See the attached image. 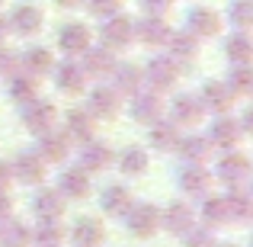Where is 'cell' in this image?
<instances>
[{
  "mask_svg": "<svg viewBox=\"0 0 253 247\" xmlns=\"http://www.w3.org/2000/svg\"><path fill=\"white\" fill-rule=\"evenodd\" d=\"M19 122L26 125V132H32V135H42V132L55 129L58 122V106L51 103V99H29V103L19 106Z\"/></svg>",
  "mask_w": 253,
  "mask_h": 247,
  "instance_id": "6da1fadb",
  "label": "cell"
},
{
  "mask_svg": "<svg viewBox=\"0 0 253 247\" xmlns=\"http://www.w3.org/2000/svg\"><path fill=\"white\" fill-rule=\"evenodd\" d=\"M128 112L135 122L141 125H154L167 116V106H164V97L151 87H141L138 93H131V103H128Z\"/></svg>",
  "mask_w": 253,
  "mask_h": 247,
  "instance_id": "7a4b0ae2",
  "label": "cell"
},
{
  "mask_svg": "<svg viewBox=\"0 0 253 247\" xmlns=\"http://www.w3.org/2000/svg\"><path fill=\"white\" fill-rule=\"evenodd\" d=\"M135 42V19H128L125 13H116V16L103 19L99 26V45H106L109 51H122Z\"/></svg>",
  "mask_w": 253,
  "mask_h": 247,
  "instance_id": "3957f363",
  "label": "cell"
},
{
  "mask_svg": "<svg viewBox=\"0 0 253 247\" xmlns=\"http://www.w3.org/2000/svg\"><path fill=\"white\" fill-rule=\"evenodd\" d=\"M122 222L135 238H151L154 231H161V209L151 202H131V209L122 215Z\"/></svg>",
  "mask_w": 253,
  "mask_h": 247,
  "instance_id": "277c9868",
  "label": "cell"
},
{
  "mask_svg": "<svg viewBox=\"0 0 253 247\" xmlns=\"http://www.w3.org/2000/svg\"><path fill=\"white\" fill-rule=\"evenodd\" d=\"M144 81H148L151 90H157V93H164V90H170V87H176L179 81V61H173L170 55H154L148 64H144Z\"/></svg>",
  "mask_w": 253,
  "mask_h": 247,
  "instance_id": "5b68a950",
  "label": "cell"
},
{
  "mask_svg": "<svg viewBox=\"0 0 253 247\" xmlns=\"http://www.w3.org/2000/svg\"><path fill=\"white\" fill-rule=\"evenodd\" d=\"M176 183L186 196H196V199H205L215 186V173L209 170L205 164H183L176 173Z\"/></svg>",
  "mask_w": 253,
  "mask_h": 247,
  "instance_id": "8992f818",
  "label": "cell"
},
{
  "mask_svg": "<svg viewBox=\"0 0 253 247\" xmlns=\"http://www.w3.org/2000/svg\"><path fill=\"white\" fill-rule=\"evenodd\" d=\"M221 29H224V19H221V13L211 10V6H192V10L186 13V32L196 36L199 42L221 36Z\"/></svg>",
  "mask_w": 253,
  "mask_h": 247,
  "instance_id": "52a82bcc",
  "label": "cell"
},
{
  "mask_svg": "<svg viewBox=\"0 0 253 247\" xmlns=\"http://www.w3.org/2000/svg\"><path fill=\"white\" fill-rule=\"evenodd\" d=\"M250 173H253L250 157L231 148L228 154L221 157V164H218V173H215V177L221 180L228 190H234V186H247V183H250Z\"/></svg>",
  "mask_w": 253,
  "mask_h": 247,
  "instance_id": "ba28073f",
  "label": "cell"
},
{
  "mask_svg": "<svg viewBox=\"0 0 253 247\" xmlns=\"http://www.w3.org/2000/svg\"><path fill=\"white\" fill-rule=\"evenodd\" d=\"M90 45H93V29L86 23H77L74 19V23H64L58 29V49L68 58H81Z\"/></svg>",
  "mask_w": 253,
  "mask_h": 247,
  "instance_id": "9c48e42d",
  "label": "cell"
},
{
  "mask_svg": "<svg viewBox=\"0 0 253 247\" xmlns=\"http://www.w3.org/2000/svg\"><path fill=\"white\" fill-rule=\"evenodd\" d=\"M119 109H122V97H119V90L112 84L93 87L90 97H86V112L93 119H116Z\"/></svg>",
  "mask_w": 253,
  "mask_h": 247,
  "instance_id": "30bf717a",
  "label": "cell"
},
{
  "mask_svg": "<svg viewBox=\"0 0 253 247\" xmlns=\"http://www.w3.org/2000/svg\"><path fill=\"white\" fill-rule=\"evenodd\" d=\"M199 103H202L205 112H211V116H224V112H231V106H234V93H231V87L224 81H205L199 87Z\"/></svg>",
  "mask_w": 253,
  "mask_h": 247,
  "instance_id": "8fae6325",
  "label": "cell"
},
{
  "mask_svg": "<svg viewBox=\"0 0 253 247\" xmlns=\"http://www.w3.org/2000/svg\"><path fill=\"white\" fill-rule=\"evenodd\" d=\"M51 74H55V87H58V90H61V93H71V97L84 93L86 84H90V77H86V71L81 68V61H77V58L58 61L55 68H51Z\"/></svg>",
  "mask_w": 253,
  "mask_h": 247,
  "instance_id": "7c38bea8",
  "label": "cell"
},
{
  "mask_svg": "<svg viewBox=\"0 0 253 247\" xmlns=\"http://www.w3.org/2000/svg\"><path fill=\"white\" fill-rule=\"evenodd\" d=\"M205 116H209V112L202 109V103H199L196 93H179V97L170 103V122L179 125V129H196Z\"/></svg>",
  "mask_w": 253,
  "mask_h": 247,
  "instance_id": "4fadbf2b",
  "label": "cell"
},
{
  "mask_svg": "<svg viewBox=\"0 0 253 247\" xmlns=\"http://www.w3.org/2000/svg\"><path fill=\"white\" fill-rule=\"evenodd\" d=\"M170 23L164 16H148L144 13L141 19L135 23V42H141V45H148V49H164L167 45V39H170Z\"/></svg>",
  "mask_w": 253,
  "mask_h": 247,
  "instance_id": "5bb4252c",
  "label": "cell"
},
{
  "mask_svg": "<svg viewBox=\"0 0 253 247\" xmlns=\"http://www.w3.org/2000/svg\"><path fill=\"white\" fill-rule=\"evenodd\" d=\"M6 23H10V32H16V36H39L45 26V13L36 3H19V6H13Z\"/></svg>",
  "mask_w": 253,
  "mask_h": 247,
  "instance_id": "9a60e30c",
  "label": "cell"
},
{
  "mask_svg": "<svg viewBox=\"0 0 253 247\" xmlns=\"http://www.w3.org/2000/svg\"><path fill=\"white\" fill-rule=\"evenodd\" d=\"M77 164L84 167L86 173H103V170H109L112 164H116V154H112V148L106 142H96V138H90V142H84V148H81V157H77Z\"/></svg>",
  "mask_w": 253,
  "mask_h": 247,
  "instance_id": "2e32d148",
  "label": "cell"
},
{
  "mask_svg": "<svg viewBox=\"0 0 253 247\" xmlns=\"http://www.w3.org/2000/svg\"><path fill=\"white\" fill-rule=\"evenodd\" d=\"M90 190H93L90 173H86L81 164L64 167L61 177H58V193H61L68 202H71V199H86V196H90Z\"/></svg>",
  "mask_w": 253,
  "mask_h": 247,
  "instance_id": "e0dca14e",
  "label": "cell"
},
{
  "mask_svg": "<svg viewBox=\"0 0 253 247\" xmlns=\"http://www.w3.org/2000/svg\"><path fill=\"white\" fill-rule=\"evenodd\" d=\"M10 170H13V180H19V183H26V186H42L48 164H45L36 151H23V154L10 164Z\"/></svg>",
  "mask_w": 253,
  "mask_h": 247,
  "instance_id": "ac0fdd59",
  "label": "cell"
},
{
  "mask_svg": "<svg viewBox=\"0 0 253 247\" xmlns=\"http://www.w3.org/2000/svg\"><path fill=\"white\" fill-rule=\"evenodd\" d=\"M36 154L42 157L45 164H61V161H68V154H71V138L64 135V132H55V129L42 132V135H39V145H36Z\"/></svg>",
  "mask_w": 253,
  "mask_h": 247,
  "instance_id": "d6986e66",
  "label": "cell"
},
{
  "mask_svg": "<svg viewBox=\"0 0 253 247\" xmlns=\"http://www.w3.org/2000/svg\"><path fill=\"white\" fill-rule=\"evenodd\" d=\"M32 212L39 215V222H55V218H61L64 212H68V199L58 193V186H42V190L36 193V199H32Z\"/></svg>",
  "mask_w": 253,
  "mask_h": 247,
  "instance_id": "ffe728a7",
  "label": "cell"
},
{
  "mask_svg": "<svg viewBox=\"0 0 253 247\" xmlns=\"http://www.w3.org/2000/svg\"><path fill=\"white\" fill-rule=\"evenodd\" d=\"M244 138V129L241 122H237L231 112H224V116H215V122H211L209 129V142L215 145V148H237V142Z\"/></svg>",
  "mask_w": 253,
  "mask_h": 247,
  "instance_id": "44dd1931",
  "label": "cell"
},
{
  "mask_svg": "<svg viewBox=\"0 0 253 247\" xmlns=\"http://www.w3.org/2000/svg\"><path fill=\"white\" fill-rule=\"evenodd\" d=\"M116 64V51H109L106 45H90L81 55V68L86 71V77H109Z\"/></svg>",
  "mask_w": 253,
  "mask_h": 247,
  "instance_id": "7402d4cb",
  "label": "cell"
},
{
  "mask_svg": "<svg viewBox=\"0 0 253 247\" xmlns=\"http://www.w3.org/2000/svg\"><path fill=\"white\" fill-rule=\"evenodd\" d=\"M55 51L48 49V45H32V49H26L23 55H19V68L26 71V74L32 77H45L51 74V68H55Z\"/></svg>",
  "mask_w": 253,
  "mask_h": 247,
  "instance_id": "603a6c76",
  "label": "cell"
},
{
  "mask_svg": "<svg viewBox=\"0 0 253 247\" xmlns=\"http://www.w3.org/2000/svg\"><path fill=\"white\" fill-rule=\"evenodd\" d=\"M68 238L77 247H99L106 241V228H103V222H99L96 215H84V218L74 222V228L68 231Z\"/></svg>",
  "mask_w": 253,
  "mask_h": 247,
  "instance_id": "cb8c5ba5",
  "label": "cell"
},
{
  "mask_svg": "<svg viewBox=\"0 0 253 247\" xmlns=\"http://www.w3.org/2000/svg\"><path fill=\"white\" fill-rule=\"evenodd\" d=\"M196 225V212L189 202H170L167 209H161V228H167L170 235H186Z\"/></svg>",
  "mask_w": 253,
  "mask_h": 247,
  "instance_id": "d4e9b609",
  "label": "cell"
},
{
  "mask_svg": "<svg viewBox=\"0 0 253 247\" xmlns=\"http://www.w3.org/2000/svg\"><path fill=\"white\" fill-rule=\"evenodd\" d=\"M176 151H179V157H183V164H209L211 154H215V145L209 142V135H196V132H192V135L179 138Z\"/></svg>",
  "mask_w": 253,
  "mask_h": 247,
  "instance_id": "484cf974",
  "label": "cell"
},
{
  "mask_svg": "<svg viewBox=\"0 0 253 247\" xmlns=\"http://www.w3.org/2000/svg\"><path fill=\"white\" fill-rule=\"evenodd\" d=\"M131 202H135V196H131V190L122 186V183H109V186H103V193H99V209H103L106 215L122 218L125 212L131 209Z\"/></svg>",
  "mask_w": 253,
  "mask_h": 247,
  "instance_id": "4316f807",
  "label": "cell"
},
{
  "mask_svg": "<svg viewBox=\"0 0 253 247\" xmlns=\"http://www.w3.org/2000/svg\"><path fill=\"white\" fill-rule=\"evenodd\" d=\"M64 135L71 138V145H84V142H90L93 135H96V119L90 116L86 109H71L68 112V119H64Z\"/></svg>",
  "mask_w": 253,
  "mask_h": 247,
  "instance_id": "83f0119b",
  "label": "cell"
},
{
  "mask_svg": "<svg viewBox=\"0 0 253 247\" xmlns=\"http://www.w3.org/2000/svg\"><path fill=\"white\" fill-rule=\"evenodd\" d=\"M148 138H151V148L154 151H161V154H170V151H176V145H179V125H173L167 116L161 119V122H154V125H148Z\"/></svg>",
  "mask_w": 253,
  "mask_h": 247,
  "instance_id": "f1b7e54d",
  "label": "cell"
},
{
  "mask_svg": "<svg viewBox=\"0 0 253 247\" xmlns=\"http://www.w3.org/2000/svg\"><path fill=\"white\" fill-rule=\"evenodd\" d=\"M109 77H112V87L119 90V97H131V93H138L144 87V74L135 64H116Z\"/></svg>",
  "mask_w": 253,
  "mask_h": 247,
  "instance_id": "f546056e",
  "label": "cell"
},
{
  "mask_svg": "<svg viewBox=\"0 0 253 247\" xmlns=\"http://www.w3.org/2000/svg\"><path fill=\"white\" fill-rule=\"evenodd\" d=\"M224 55H228L231 64H250L253 61V39L247 32H231L228 42H224Z\"/></svg>",
  "mask_w": 253,
  "mask_h": 247,
  "instance_id": "4dcf8cb0",
  "label": "cell"
},
{
  "mask_svg": "<svg viewBox=\"0 0 253 247\" xmlns=\"http://www.w3.org/2000/svg\"><path fill=\"white\" fill-rule=\"evenodd\" d=\"M224 202H228V215L231 222H247L250 212H253V199L247 186H234V190L224 193Z\"/></svg>",
  "mask_w": 253,
  "mask_h": 247,
  "instance_id": "1f68e13d",
  "label": "cell"
},
{
  "mask_svg": "<svg viewBox=\"0 0 253 247\" xmlns=\"http://www.w3.org/2000/svg\"><path fill=\"white\" fill-rule=\"evenodd\" d=\"M148 148H138V145H131V148H125L122 154H119V170L125 173V177H144L148 173Z\"/></svg>",
  "mask_w": 253,
  "mask_h": 247,
  "instance_id": "d6a6232c",
  "label": "cell"
},
{
  "mask_svg": "<svg viewBox=\"0 0 253 247\" xmlns=\"http://www.w3.org/2000/svg\"><path fill=\"white\" fill-rule=\"evenodd\" d=\"M0 247H32V228L16 218H6L0 225Z\"/></svg>",
  "mask_w": 253,
  "mask_h": 247,
  "instance_id": "836d02e7",
  "label": "cell"
},
{
  "mask_svg": "<svg viewBox=\"0 0 253 247\" xmlns=\"http://www.w3.org/2000/svg\"><path fill=\"white\" fill-rule=\"evenodd\" d=\"M36 97H39V77L26 74V71H16V74L10 77V99L16 106H23V103H29V99H36Z\"/></svg>",
  "mask_w": 253,
  "mask_h": 247,
  "instance_id": "e575fe53",
  "label": "cell"
},
{
  "mask_svg": "<svg viewBox=\"0 0 253 247\" xmlns=\"http://www.w3.org/2000/svg\"><path fill=\"white\" fill-rule=\"evenodd\" d=\"M167 49H170V58L173 61H192L196 58V51H199V39L196 36H189V32H170V39H167Z\"/></svg>",
  "mask_w": 253,
  "mask_h": 247,
  "instance_id": "d590c367",
  "label": "cell"
},
{
  "mask_svg": "<svg viewBox=\"0 0 253 247\" xmlns=\"http://www.w3.org/2000/svg\"><path fill=\"white\" fill-rule=\"evenodd\" d=\"M231 215H228V202H224V196H205L202 199V225H209V228H221V225H228Z\"/></svg>",
  "mask_w": 253,
  "mask_h": 247,
  "instance_id": "8d00e7d4",
  "label": "cell"
},
{
  "mask_svg": "<svg viewBox=\"0 0 253 247\" xmlns=\"http://www.w3.org/2000/svg\"><path fill=\"white\" fill-rule=\"evenodd\" d=\"M64 238H68V228L61 225V218L42 222L39 228H32V244H39V247H58Z\"/></svg>",
  "mask_w": 253,
  "mask_h": 247,
  "instance_id": "74e56055",
  "label": "cell"
},
{
  "mask_svg": "<svg viewBox=\"0 0 253 247\" xmlns=\"http://www.w3.org/2000/svg\"><path fill=\"white\" fill-rule=\"evenodd\" d=\"M231 87V93L234 97H244V93L253 90V64H231L228 71V81H224Z\"/></svg>",
  "mask_w": 253,
  "mask_h": 247,
  "instance_id": "f35d334b",
  "label": "cell"
},
{
  "mask_svg": "<svg viewBox=\"0 0 253 247\" xmlns=\"http://www.w3.org/2000/svg\"><path fill=\"white\" fill-rule=\"evenodd\" d=\"M228 23L234 26L237 32H250V26H253V0H231Z\"/></svg>",
  "mask_w": 253,
  "mask_h": 247,
  "instance_id": "ab89813d",
  "label": "cell"
},
{
  "mask_svg": "<svg viewBox=\"0 0 253 247\" xmlns=\"http://www.w3.org/2000/svg\"><path fill=\"white\" fill-rule=\"evenodd\" d=\"M183 238H186V247H215V231L209 225H192Z\"/></svg>",
  "mask_w": 253,
  "mask_h": 247,
  "instance_id": "60d3db41",
  "label": "cell"
},
{
  "mask_svg": "<svg viewBox=\"0 0 253 247\" xmlns=\"http://www.w3.org/2000/svg\"><path fill=\"white\" fill-rule=\"evenodd\" d=\"M84 6L90 10V16L96 19H109L122 10V0H84Z\"/></svg>",
  "mask_w": 253,
  "mask_h": 247,
  "instance_id": "b9f144b4",
  "label": "cell"
},
{
  "mask_svg": "<svg viewBox=\"0 0 253 247\" xmlns=\"http://www.w3.org/2000/svg\"><path fill=\"white\" fill-rule=\"evenodd\" d=\"M16 71H23V68H19V51L0 45V77H13Z\"/></svg>",
  "mask_w": 253,
  "mask_h": 247,
  "instance_id": "7bdbcfd3",
  "label": "cell"
},
{
  "mask_svg": "<svg viewBox=\"0 0 253 247\" xmlns=\"http://www.w3.org/2000/svg\"><path fill=\"white\" fill-rule=\"evenodd\" d=\"M138 3H141V10L148 13V16H164L173 6V0H138Z\"/></svg>",
  "mask_w": 253,
  "mask_h": 247,
  "instance_id": "ee69618b",
  "label": "cell"
},
{
  "mask_svg": "<svg viewBox=\"0 0 253 247\" xmlns=\"http://www.w3.org/2000/svg\"><path fill=\"white\" fill-rule=\"evenodd\" d=\"M13 212H16V202H13L10 190H0V222L13 218Z\"/></svg>",
  "mask_w": 253,
  "mask_h": 247,
  "instance_id": "f6af8a7d",
  "label": "cell"
},
{
  "mask_svg": "<svg viewBox=\"0 0 253 247\" xmlns=\"http://www.w3.org/2000/svg\"><path fill=\"white\" fill-rule=\"evenodd\" d=\"M10 183H13V170L6 161H0V190H10Z\"/></svg>",
  "mask_w": 253,
  "mask_h": 247,
  "instance_id": "bcb514c9",
  "label": "cell"
},
{
  "mask_svg": "<svg viewBox=\"0 0 253 247\" xmlns=\"http://www.w3.org/2000/svg\"><path fill=\"white\" fill-rule=\"evenodd\" d=\"M61 10H77V6H84V0H55Z\"/></svg>",
  "mask_w": 253,
  "mask_h": 247,
  "instance_id": "7dc6e473",
  "label": "cell"
},
{
  "mask_svg": "<svg viewBox=\"0 0 253 247\" xmlns=\"http://www.w3.org/2000/svg\"><path fill=\"white\" fill-rule=\"evenodd\" d=\"M6 36H10V23L6 16H0V45H6Z\"/></svg>",
  "mask_w": 253,
  "mask_h": 247,
  "instance_id": "c3c4849f",
  "label": "cell"
},
{
  "mask_svg": "<svg viewBox=\"0 0 253 247\" xmlns=\"http://www.w3.org/2000/svg\"><path fill=\"white\" fill-rule=\"evenodd\" d=\"M215 247H237V244H215Z\"/></svg>",
  "mask_w": 253,
  "mask_h": 247,
  "instance_id": "681fc988",
  "label": "cell"
},
{
  "mask_svg": "<svg viewBox=\"0 0 253 247\" xmlns=\"http://www.w3.org/2000/svg\"><path fill=\"white\" fill-rule=\"evenodd\" d=\"M0 3H3V0H0Z\"/></svg>",
  "mask_w": 253,
  "mask_h": 247,
  "instance_id": "f907efd6",
  "label": "cell"
},
{
  "mask_svg": "<svg viewBox=\"0 0 253 247\" xmlns=\"http://www.w3.org/2000/svg\"><path fill=\"white\" fill-rule=\"evenodd\" d=\"M0 225H3V222H0Z\"/></svg>",
  "mask_w": 253,
  "mask_h": 247,
  "instance_id": "816d5d0a",
  "label": "cell"
}]
</instances>
